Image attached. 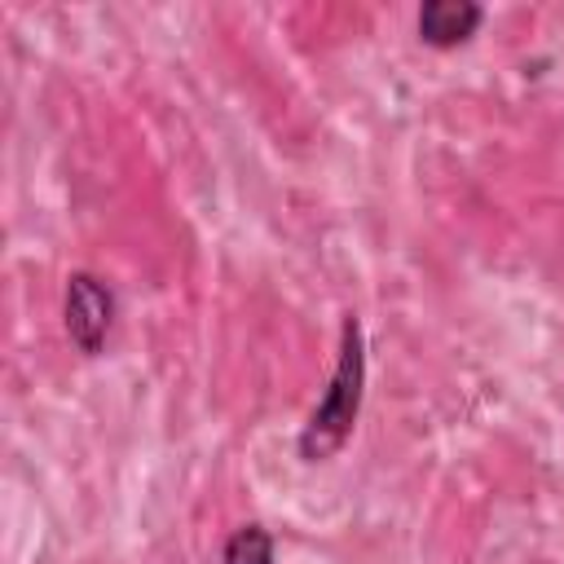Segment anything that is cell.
<instances>
[{
	"label": "cell",
	"instance_id": "obj_1",
	"mask_svg": "<svg viewBox=\"0 0 564 564\" xmlns=\"http://www.w3.org/2000/svg\"><path fill=\"white\" fill-rule=\"evenodd\" d=\"M361 392H366V339H361V322L348 313L339 326V357H335L330 383L300 432L304 463H322L335 449H344V441L352 436L357 414H361Z\"/></svg>",
	"mask_w": 564,
	"mask_h": 564
},
{
	"label": "cell",
	"instance_id": "obj_3",
	"mask_svg": "<svg viewBox=\"0 0 564 564\" xmlns=\"http://www.w3.org/2000/svg\"><path fill=\"white\" fill-rule=\"evenodd\" d=\"M480 22H485V9L471 0H427L414 18L419 40L432 48H454V44L471 40Z\"/></svg>",
	"mask_w": 564,
	"mask_h": 564
},
{
	"label": "cell",
	"instance_id": "obj_4",
	"mask_svg": "<svg viewBox=\"0 0 564 564\" xmlns=\"http://www.w3.org/2000/svg\"><path fill=\"white\" fill-rule=\"evenodd\" d=\"M220 564H273V538L264 524H242L229 533Z\"/></svg>",
	"mask_w": 564,
	"mask_h": 564
},
{
	"label": "cell",
	"instance_id": "obj_2",
	"mask_svg": "<svg viewBox=\"0 0 564 564\" xmlns=\"http://www.w3.org/2000/svg\"><path fill=\"white\" fill-rule=\"evenodd\" d=\"M62 317H66V335L70 344L84 352V357H97L106 348V335L115 326V291L97 278V273H70L66 278V304H62Z\"/></svg>",
	"mask_w": 564,
	"mask_h": 564
}]
</instances>
